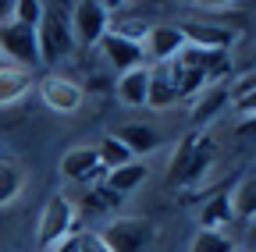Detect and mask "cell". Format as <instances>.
<instances>
[{
  "label": "cell",
  "instance_id": "cell-1",
  "mask_svg": "<svg viewBox=\"0 0 256 252\" xmlns=\"http://www.w3.org/2000/svg\"><path fill=\"white\" fill-rule=\"evenodd\" d=\"M36 43H40V64H57V60L72 57L75 36H72L68 11L57 7V4H46L43 7V18L36 25Z\"/></svg>",
  "mask_w": 256,
  "mask_h": 252
},
{
  "label": "cell",
  "instance_id": "cell-2",
  "mask_svg": "<svg viewBox=\"0 0 256 252\" xmlns=\"http://www.w3.org/2000/svg\"><path fill=\"white\" fill-rule=\"evenodd\" d=\"M75 235V206L64 192H54L40 213V231H36V252L57 249L64 238Z\"/></svg>",
  "mask_w": 256,
  "mask_h": 252
},
{
  "label": "cell",
  "instance_id": "cell-3",
  "mask_svg": "<svg viewBox=\"0 0 256 252\" xmlns=\"http://www.w3.org/2000/svg\"><path fill=\"white\" fill-rule=\"evenodd\" d=\"M75 46H100V39L110 32V7L100 0H78L68 11Z\"/></svg>",
  "mask_w": 256,
  "mask_h": 252
},
{
  "label": "cell",
  "instance_id": "cell-4",
  "mask_svg": "<svg viewBox=\"0 0 256 252\" xmlns=\"http://www.w3.org/2000/svg\"><path fill=\"white\" fill-rule=\"evenodd\" d=\"M153 235H156V228L142 217H118L100 231V238L110 252H146Z\"/></svg>",
  "mask_w": 256,
  "mask_h": 252
},
{
  "label": "cell",
  "instance_id": "cell-5",
  "mask_svg": "<svg viewBox=\"0 0 256 252\" xmlns=\"http://www.w3.org/2000/svg\"><path fill=\"white\" fill-rule=\"evenodd\" d=\"M0 57H8L14 68L32 71L40 64V43H36V28L18 25V21H4L0 25Z\"/></svg>",
  "mask_w": 256,
  "mask_h": 252
},
{
  "label": "cell",
  "instance_id": "cell-6",
  "mask_svg": "<svg viewBox=\"0 0 256 252\" xmlns=\"http://www.w3.org/2000/svg\"><path fill=\"white\" fill-rule=\"evenodd\" d=\"M36 89H40L43 107L54 110V114H78L82 103H86V89L72 78H64V75H43L36 82Z\"/></svg>",
  "mask_w": 256,
  "mask_h": 252
},
{
  "label": "cell",
  "instance_id": "cell-7",
  "mask_svg": "<svg viewBox=\"0 0 256 252\" xmlns=\"http://www.w3.org/2000/svg\"><path fill=\"white\" fill-rule=\"evenodd\" d=\"M178 28H182L185 43L200 46V50H224L228 53V46L235 43V32L220 21H182Z\"/></svg>",
  "mask_w": 256,
  "mask_h": 252
},
{
  "label": "cell",
  "instance_id": "cell-8",
  "mask_svg": "<svg viewBox=\"0 0 256 252\" xmlns=\"http://www.w3.org/2000/svg\"><path fill=\"white\" fill-rule=\"evenodd\" d=\"M142 50L150 53L153 64H164V60H174L185 50V36H182L178 25H150L146 39H142Z\"/></svg>",
  "mask_w": 256,
  "mask_h": 252
},
{
  "label": "cell",
  "instance_id": "cell-9",
  "mask_svg": "<svg viewBox=\"0 0 256 252\" xmlns=\"http://www.w3.org/2000/svg\"><path fill=\"white\" fill-rule=\"evenodd\" d=\"M178 103V82H174V64H150V89H146V107L168 110Z\"/></svg>",
  "mask_w": 256,
  "mask_h": 252
},
{
  "label": "cell",
  "instance_id": "cell-10",
  "mask_svg": "<svg viewBox=\"0 0 256 252\" xmlns=\"http://www.w3.org/2000/svg\"><path fill=\"white\" fill-rule=\"evenodd\" d=\"M100 50H104V57L110 60L121 75L132 71V68H142V60H146L142 43H132V39H124V36H118V32H107V36L100 39Z\"/></svg>",
  "mask_w": 256,
  "mask_h": 252
},
{
  "label": "cell",
  "instance_id": "cell-11",
  "mask_svg": "<svg viewBox=\"0 0 256 252\" xmlns=\"http://www.w3.org/2000/svg\"><path fill=\"white\" fill-rule=\"evenodd\" d=\"M60 174L68 181H92V178H104V167L96 160L92 146H75L60 156Z\"/></svg>",
  "mask_w": 256,
  "mask_h": 252
},
{
  "label": "cell",
  "instance_id": "cell-12",
  "mask_svg": "<svg viewBox=\"0 0 256 252\" xmlns=\"http://www.w3.org/2000/svg\"><path fill=\"white\" fill-rule=\"evenodd\" d=\"M232 103V96H228V82H214V85H206L203 92H196L192 96V124H210L224 107Z\"/></svg>",
  "mask_w": 256,
  "mask_h": 252
},
{
  "label": "cell",
  "instance_id": "cell-13",
  "mask_svg": "<svg viewBox=\"0 0 256 252\" xmlns=\"http://www.w3.org/2000/svg\"><path fill=\"white\" fill-rule=\"evenodd\" d=\"M114 139H118L128 153H132V160H136V156H146V153H156V149H160V132L150 128V124H139V121L118 128Z\"/></svg>",
  "mask_w": 256,
  "mask_h": 252
},
{
  "label": "cell",
  "instance_id": "cell-14",
  "mask_svg": "<svg viewBox=\"0 0 256 252\" xmlns=\"http://www.w3.org/2000/svg\"><path fill=\"white\" fill-rule=\"evenodd\" d=\"M146 89H150V68H132V71H124L114 85L118 92V100L124 107H146Z\"/></svg>",
  "mask_w": 256,
  "mask_h": 252
},
{
  "label": "cell",
  "instance_id": "cell-15",
  "mask_svg": "<svg viewBox=\"0 0 256 252\" xmlns=\"http://www.w3.org/2000/svg\"><path fill=\"white\" fill-rule=\"evenodd\" d=\"M32 85H36V82H32V71L14 68V64H0V107L18 103Z\"/></svg>",
  "mask_w": 256,
  "mask_h": 252
},
{
  "label": "cell",
  "instance_id": "cell-16",
  "mask_svg": "<svg viewBox=\"0 0 256 252\" xmlns=\"http://www.w3.org/2000/svg\"><path fill=\"white\" fill-rule=\"evenodd\" d=\"M214 156H217V146H214V139L210 135H200V142H196V153H192V160H188V167H185V174H182V188H196L200 181H203V174L210 171V164H214Z\"/></svg>",
  "mask_w": 256,
  "mask_h": 252
},
{
  "label": "cell",
  "instance_id": "cell-17",
  "mask_svg": "<svg viewBox=\"0 0 256 252\" xmlns=\"http://www.w3.org/2000/svg\"><path fill=\"white\" fill-rule=\"evenodd\" d=\"M146 164H139V160H132V164H124V167H118V171H107L104 174V185L110 188L114 196H124V192H132V188H139L142 181H146Z\"/></svg>",
  "mask_w": 256,
  "mask_h": 252
},
{
  "label": "cell",
  "instance_id": "cell-18",
  "mask_svg": "<svg viewBox=\"0 0 256 252\" xmlns=\"http://www.w3.org/2000/svg\"><path fill=\"white\" fill-rule=\"evenodd\" d=\"M25 188V171L18 160H11V156H0V206H8L22 196Z\"/></svg>",
  "mask_w": 256,
  "mask_h": 252
},
{
  "label": "cell",
  "instance_id": "cell-19",
  "mask_svg": "<svg viewBox=\"0 0 256 252\" xmlns=\"http://www.w3.org/2000/svg\"><path fill=\"white\" fill-rule=\"evenodd\" d=\"M232 213L238 217V220H256V174H249V178H242L235 188H232Z\"/></svg>",
  "mask_w": 256,
  "mask_h": 252
},
{
  "label": "cell",
  "instance_id": "cell-20",
  "mask_svg": "<svg viewBox=\"0 0 256 252\" xmlns=\"http://www.w3.org/2000/svg\"><path fill=\"white\" fill-rule=\"evenodd\" d=\"M92 149H96V160H100L104 174H107V171H118V167H124V164H132V153H128L114 135H104Z\"/></svg>",
  "mask_w": 256,
  "mask_h": 252
},
{
  "label": "cell",
  "instance_id": "cell-21",
  "mask_svg": "<svg viewBox=\"0 0 256 252\" xmlns=\"http://www.w3.org/2000/svg\"><path fill=\"white\" fill-rule=\"evenodd\" d=\"M235 220V213H232V199L228 196H214L206 206H203V213H200V228H206V231H220V228H228Z\"/></svg>",
  "mask_w": 256,
  "mask_h": 252
},
{
  "label": "cell",
  "instance_id": "cell-22",
  "mask_svg": "<svg viewBox=\"0 0 256 252\" xmlns=\"http://www.w3.org/2000/svg\"><path fill=\"white\" fill-rule=\"evenodd\" d=\"M196 142H200L196 132H185V135L178 139V146H174V153H171V181H174V185L182 181V174H185V167H188V160H192V153H196Z\"/></svg>",
  "mask_w": 256,
  "mask_h": 252
},
{
  "label": "cell",
  "instance_id": "cell-23",
  "mask_svg": "<svg viewBox=\"0 0 256 252\" xmlns=\"http://www.w3.org/2000/svg\"><path fill=\"white\" fill-rule=\"evenodd\" d=\"M188 252H235V242L224 235V231H206L200 228V235L192 238V249Z\"/></svg>",
  "mask_w": 256,
  "mask_h": 252
},
{
  "label": "cell",
  "instance_id": "cell-24",
  "mask_svg": "<svg viewBox=\"0 0 256 252\" xmlns=\"http://www.w3.org/2000/svg\"><path fill=\"white\" fill-rule=\"evenodd\" d=\"M43 0H18V4L11 7V18L8 21H18V25H28V28H36L40 18H43Z\"/></svg>",
  "mask_w": 256,
  "mask_h": 252
},
{
  "label": "cell",
  "instance_id": "cell-25",
  "mask_svg": "<svg viewBox=\"0 0 256 252\" xmlns=\"http://www.w3.org/2000/svg\"><path fill=\"white\" fill-rule=\"evenodd\" d=\"M78 252H110L100 238V231H82L78 235Z\"/></svg>",
  "mask_w": 256,
  "mask_h": 252
},
{
  "label": "cell",
  "instance_id": "cell-26",
  "mask_svg": "<svg viewBox=\"0 0 256 252\" xmlns=\"http://www.w3.org/2000/svg\"><path fill=\"white\" fill-rule=\"evenodd\" d=\"M92 199H96V203H92L96 210H107V206H118V203H121V196H114V192H110L107 185H100V188H92Z\"/></svg>",
  "mask_w": 256,
  "mask_h": 252
},
{
  "label": "cell",
  "instance_id": "cell-27",
  "mask_svg": "<svg viewBox=\"0 0 256 252\" xmlns=\"http://www.w3.org/2000/svg\"><path fill=\"white\" fill-rule=\"evenodd\" d=\"M242 117H256V92H249V96H242V100H235L232 103Z\"/></svg>",
  "mask_w": 256,
  "mask_h": 252
},
{
  "label": "cell",
  "instance_id": "cell-28",
  "mask_svg": "<svg viewBox=\"0 0 256 252\" xmlns=\"http://www.w3.org/2000/svg\"><path fill=\"white\" fill-rule=\"evenodd\" d=\"M235 139H256V117H242L235 124Z\"/></svg>",
  "mask_w": 256,
  "mask_h": 252
},
{
  "label": "cell",
  "instance_id": "cell-29",
  "mask_svg": "<svg viewBox=\"0 0 256 252\" xmlns=\"http://www.w3.org/2000/svg\"><path fill=\"white\" fill-rule=\"evenodd\" d=\"M50 252H78V235H72V238H64L57 249H50Z\"/></svg>",
  "mask_w": 256,
  "mask_h": 252
},
{
  "label": "cell",
  "instance_id": "cell-30",
  "mask_svg": "<svg viewBox=\"0 0 256 252\" xmlns=\"http://www.w3.org/2000/svg\"><path fill=\"white\" fill-rule=\"evenodd\" d=\"M249 249H256V220H252V228H249Z\"/></svg>",
  "mask_w": 256,
  "mask_h": 252
},
{
  "label": "cell",
  "instance_id": "cell-31",
  "mask_svg": "<svg viewBox=\"0 0 256 252\" xmlns=\"http://www.w3.org/2000/svg\"><path fill=\"white\" fill-rule=\"evenodd\" d=\"M252 68H256V53H252Z\"/></svg>",
  "mask_w": 256,
  "mask_h": 252
},
{
  "label": "cell",
  "instance_id": "cell-32",
  "mask_svg": "<svg viewBox=\"0 0 256 252\" xmlns=\"http://www.w3.org/2000/svg\"><path fill=\"white\" fill-rule=\"evenodd\" d=\"M235 252H242V249H235Z\"/></svg>",
  "mask_w": 256,
  "mask_h": 252
},
{
  "label": "cell",
  "instance_id": "cell-33",
  "mask_svg": "<svg viewBox=\"0 0 256 252\" xmlns=\"http://www.w3.org/2000/svg\"><path fill=\"white\" fill-rule=\"evenodd\" d=\"M0 64H4V60H0Z\"/></svg>",
  "mask_w": 256,
  "mask_h": 252
},
{
  "label": "cell",
  "instance_id": "cell-34",
  "mask_svg": "<svg viewBox=\"0 0 256 252\" xmlns=\"http://www.w3.org/2000/svg\"><path fill=\"white\" fill-rule=\"evenodd\" d=\"M252 252H256V249H252Z\"/></svg>",
  "mask_w": 256,
  "mask_h": 252
}]
</instances>
